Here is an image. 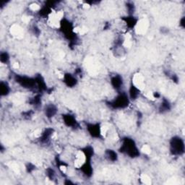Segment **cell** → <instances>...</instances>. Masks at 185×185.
<instances>
[{"mask_svg": "<svg viewBox=\"0 0 185 185\" xmlns=\"http://www.w3.org/2000/svg\"><path fill=\"white\" fill-rule=\"evenodd\" d=\"M184 142L179 138H173L171 142V148L173 154L181 155L184 152Z\"/></svg>", "mask_w": 185, "mask_h": 185, "instance_id": "obj_1", "label": "cell"}, {"mask_svg": "<svg viewBox=\"0 0 185 185\" xmlns=\"http://www.w3.org/2000/svg\"><path fill=\"white\" fill-rule=\"evenodd\" d=\"M132 85H134L138 89L142 90L145 87V80L144 78L140 74H136L133 77L132 79Z\"/></svg>", "mask_w": 185, "mask_h": 185, "instance_id": "obj_2", "label": "cell"}, {"mask_svg": "<svg viewBox=\"0 0 185 185\" xmlns=\"http://www.w3.org/2000/svg\"><path fill=\"white\" fill-rule=\"evenodd\" d=\"M137 32L138 33H144L147 31L148 27V22L147 20L142 19L137 22Z\"/></svg>", "mask_w": 185, "mask_h": 185, "instance_id": "obj_3", "label": "cell"}, {"mask_svg": "<svg viewBox=\"0 0 185 185\" xmlns=\"http://www.w3.org/2000/svg\"><path fill=\"white\" fill-rule=\"evenodd\" d=\"M11 33H12L13 36L16 37L21 36L22 34V28L20 26H18V25H13L11 28Z\"/></svg>", "mask_w": 185, "mask_h": 185, "instance_id": "obj_4", "label": "cell"}, {"mask_svg": "<svg viewBox=\"0 0 185 185\" xmlns=\"http://www.w3.org/2000/svg\"><path fill=\"white\" fill-rule=\"evenodd\" d=\"M112 81L113 82V85H114V86H115L116 88H119L120 85H122V80L118 77H114V78H112Z\"/></svg>", "mask_w": 185, "mask_h": 185, "instance_id": "obj_5", "label": "cell"}, {"mask_svg": "<svg viewBox=\"0 0 185 185\" xmlns=\"http://www.w3.org/2000/svg\"><path fill=\"white\" fill-rule=\"evenodd\" d=\"M30 8H31V9L32 10H38V9H39V6L36 4H31V6H30Z\"/></svg>", "mask_w": 185, "mask_h": 185, "instance_id": "obj_6", "label": "cell"}]
</instances>
